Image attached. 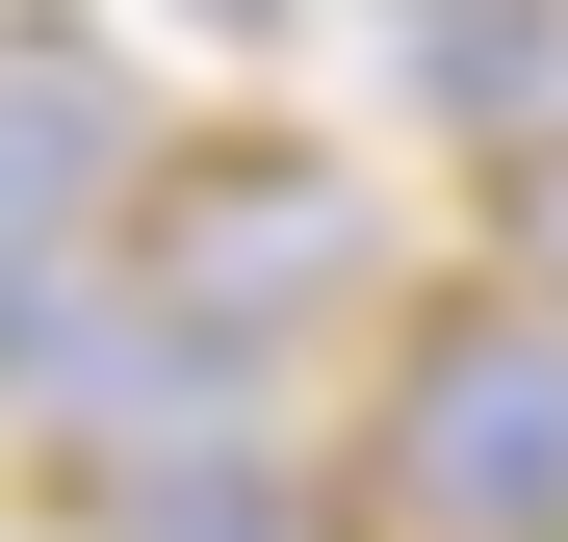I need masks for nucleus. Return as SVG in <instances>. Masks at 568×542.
I'll return each instance as SVG.
<instances>
[{
    "mask_svg": "<svg viewBox=\"0 0 568 542\" xmlns=\"http://www.w3.org/2000/svg\"><path fill=\"white\" fill-rule=\"evenodd\" d=\"M104 285H130V310H181V336H233V361H311V336H336V285H362V181H336V130L130 155Z\"/></svg>",
    "mask_w": 568,
    "mask_h": 542,
    "instance_id": "nucleus-1",
    "label": "nucleus"
},
{
    "mask_svg": "<svg viewBox=\"0 0 568 542\" xmlns=\"http://www.w3.org/2000/svg\"><path fill=\"white\" fill-rule=\"evenodd\" d=\"M362 517H388V542H568V310L542 285H465V310L388 336Z\"/></svg>",
    "mask_w": 568,
    "mask_h": 542,
    "instance_id": "nucleus-2",
    "label": "nucleus"
},
{
    "mask_svg": "<svg viewBox=\"0 0 568 542\" xmlns=\"http://www.w3.org/2000/svg\"><path fill=\"white\" fill-rule=\"evenodd\" d=\"M130 155H155V130H130V52L78 27V0H27V27H0V233L78 258V233L130 207Z\"/></svg>",
    "mask_w": 568,
    "mask_h": 542,
    "instance_id": "nucleus-3",
    "label": "nucleus"
},
{
    "mask_svg": "<svg viewBox=\"0 0 568 542\" xmlns=\"http://www.w3.org/2000/svg\"><path fill=\"white\" fill-rule=\"evenodd\" d=\"M52 542H336L311 439H155V466H52Z\"/></svg>",
    "mask_w": 568,
    "mask_h": 542,
    "instance_id": "nucleus-4",
    "label": "nucleus"
},
{
    "mask_svg": "<svg viewBox=\"0 0 568 542\" xmlns=\"http://www.w3.org/2000/svg\"><path fill=\"white\" fill-rule=\"evenodd\" d=\"M491 207H517V285L568 310V130H517V155H491Z\"/></svg>",
    "mask_w": 568,
    "mask_h": 542,
    "instance_id": "nucleus-5",
    "label": "nucleus"
},
{
    "mask_svg": "<svg viewBox=\"0 0 568 542\" xmlns=\"http://www.w3.org/2000/svg\"><path fill=\"white\" fill-rule=\"evenodd\" d=\"M181 27H233V52H284V27H311V0H181Z\"/></svg>",
    "mask_w": 568,
    "mask_h": 542,
    "instance_id": "nucleus-6",
    "label": "nucleus"
}]
</instances>
